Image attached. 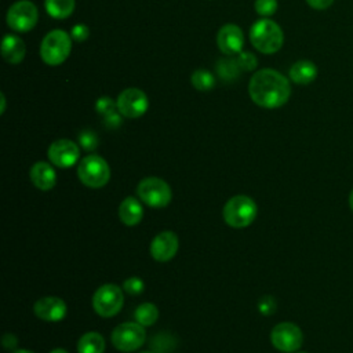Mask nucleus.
I'll return each instance as SVG.
<instances>
[{"instance_id":"nucleus-11","label":"nucleus","mask_w":353,"mask_h":353,"mask_svg":"<svg viewBox=\"0 0 353 353\" xmlns=\"http://www.w3.org/2000/svg\"><path fill=\"white\" fill-rule=\"evenodd\" d=\"M117 110L121 116L128 119H137L146 113L149 108V101L146 94L135 87L123 90L117 97Z\"/></svg>"},{"instance_id":"nucleus-32","label":"nucleus","mask_w":353,"mask_h":353,"mask_svg":"<svg viewBox=\"0 0 353 353\" xmlns=\"http://www.w3.org/2000/svg\"><path fill=\"white\" fill-rule=\"evenodd\" d=\"M103 123L108 128H117L121 124V113L119 110H114L103 116Z\"/></svg>"},{"instance_id":"nucleus-17","label":"nucleus","mask_w":353,"mask_h":353,"mask_svg":"<svg viewBox=\"0 0 353 353\" xmlns=\"http://www.w3.org/2000/svg\"><path fill=\"white\" fill-rule=\"evenodd\" d=\"M25 43L21 37L15 34H7L1 43V55L6 62L17 65L25 58Z\"/></svg>"},{"instance_id":"nucleus-15","label":"nucleus","mask_w":353,"mask_h":353,"mask_svg":"<svg viewBox=\"0 0 353 353\" xmlns=\"http://www.w3.org/2000/svg\"><path fill=\"white\" fill-rule=\"evenodd\" d=\"M34 314L46 321H59L66 316V303L58 296H44L33 305Z\"/></svg>"},{"instance_id":"nucleus-37","label":"nucleus","mask_w":353,"mask_h":353,"mask_svg":"<svg viewBox=\"0 0 353 353\" xmlns=\"http://www.w3.org/2000/svg\"><path fill=\"white\" fill-rule=\"evenodd\" d=\"M11 353H33V352L26 350V349H15V350H12Z\"/></svg>"},{"instance_id":"nucleus-26","label":"nucleus","mask_w":353,"mask_h":353,"mask_svg":"<svg viewBox=\"0 0 353 353\" xmlns=\"http://www.w3.org/2000/svg\"><path fill=\"white\" fill-rule=\"evenodd\" d=\"M79 143L84 150H94L98 146V137L92 130H83L79 134Z\"/></svg>"},{"instance_id":"nucleus-8","label":"nucleus","mask_w":353,"mask_h":353,"mask_svg":"<svg viewBox=\"0 0 353 353\" xmlns=\"http://www.w3.org/2000/svg\"><path fill=\"white\" fill-rule=\"evenodd\" d=\"M39 19L37 7L29 0L15 1L7 11V25L19 33L32 30Z\"/></svg>"},{"instance_id":"nucleus-1","label":"nucleus","mask_w":353,"mask_h":353,"mask_svg":"<svg viewBox=\"0 0 353 353\" xmlns=\"http://www.w3.org/2000/svg\"><path fill=\"white\" fill-rule=\"evenodd\" d=\"M248 94L254 103L266 109L283 106L291 95L290 81L274 69H261L248 83Z\"/></svg>"},{"instance_id":"nucleus-3","label":"nucleus","mask_w":353,"mask_h":353,"mask_svg":"<svg viewBox=\"0 0 353 353\" xmlns=\"http://www.w3.org/2000/svg\"><path fill=\"white\" fill-rule=\"evenodd\" d=\"M72 50V36L62 29L48 32L40 46V57L44 63L58 66L66 61Z\"/></svg>"},{"instance_id":"nucleus-6","label":"nucleus","mask_w":353,"mask_h":353,"mask_svg":"<svg viewBox=\"0 0 353 353\" xmlns=\"http://www.w3.org/2000/svg\"><path fill=\"white\" fill-rule=\"evenodd\" d=\"M138 197L146 205L153 208L167 207L171 201L172 193L168 183L160 178L149 176L142 179L137 188Z\"/></svg>"},{"instance_id":"nucleus-30","label":"nucleus","mask_w":353,"mask_h":353,"mask_svg":"<svg viewBox=\"0 0 353 353\" xmlns=\"http://www.w3.org/2000/svg\"><path fill=\"white\" fill-rule=\"evenodd\" d=\"M70 36L73 40L76 41H84L88 36H90V30L83 23H79V25H74L72 28V32H70Z\"/></svg>"},{"instance_id":"nucleus-20","label":"nucleus","mask_w":353,"mask_h":353,"mask_svg":"<svg viewBox=\"0 0 353 353\" xmlns=\"http://www.w3.org/2000/svg\"><path fill=\"white\" fill-rule=\"evenodd\" d=\"M103 350H105V339L98 332H94V331L85 332L77 341L79 353H103Z\"/></svg>"},{"instance_id":"nucleus-38","label":"nucleus","mask_w":353,"mask_h":353,"mask_svg":"<svg viewBox=\"0 0 353 353\" xmlns=\"http://www.w3.org/2000/svg\"><path fill=\"white\" fill-rule=\"evenodd\" d=\"M50 353H68L65 349H61V347H57V349H54V350H51Z\"/></svg>"},{"instance_id":"nucleus-40","label":"nucleus","mask_w":353,"mask_h":353,"mask_svg":"<svg viewBox=\"0 0 353 353\" xmlns=\"http://www.w3.org/2000/svg\"><path fill=\"white\" fill-rule=\"evenodd\" d=\"M298 353H305V352H298Z\"/></svg>"},{"instance_id":"nucleus-19","label":"nucleus","mask_w":353,"mask_h":353,"mask_svg":"<svg viewBox=\"0 0 353 353\" xmlns=\"http://www.w3.org/2000/svg\"><path fill=\"white\" fill-rule=\"evenodd\" d=\"M290 79L296 84H309L317 77V66L312 61H298L290 68Z\"/></svg>"},{"instance_id":"nucleus-34","label":"nucleus","mask_w":353,"mask_h":353,"mask_svg":"<svg viewBox=\"0 0 353 353\" xmlns=\"http://www.w3.org/2000/svg\"><path fill=\"white\" fill-rule=\"evenodd\" d=\"M17 343H18V341H17L15 335H12V334H6V335L3 336V346H4L6 349H14V347L17 346Z\"/></svg>"},{"instance_id":"nucleus-25","label":"nucleus","mask_w":353,"mask_h":353,"mask_svg":"<svg viewBox=\"0 0 353 353\" xmlns=\"http://www.w3.org/2000/svg\"><path fill=\"white\" fill-rule=\"evenodd\" d=\"M236 61H237L240 69L244 70V72L254 70V69L256 68V65H258L256 57H255L252 52H250V51H241V52H239L237 57H236Z\"/></svg>"},{"instance_id":"nucleus-23","label":"nucleus","mask_w":353,"mask_h":353,"mask_svg":"<svg viewBox=\"0 0 353 353\" xmlns=\"http://www.w3.org/2000/svg\"><path fill=\"white\" fill-rule=\"evenodd\" d=\"M134 317L137 320V323H139L143 327H148V325H152L157 317H159V309L150 303V302H145L142 305H139L137 309H135V313H134Z\"/></svg>"},{"instance_id":"nucleus-28","label":"nucleus","mask_w":353,"mask_h":353,"mask_svg":"<svg viewBox=\"0 0 353 353\" xmlns=\"http://www.w3.org/2000/svg\"><path fill=\"white\" fill-rule=\"evenodd\" d=\"M95 110L99 114L106 116V114L117 110V103L112 98H109V97H101L95 102Z\"/></svg>"},{"instance_id":"nucleus-9","label":"nucleus","mask_w":353,"mask_h":353,"mask_svg":"<svg viewBox=\"0 0 353 353\" xmlns=\"http://www.w3.org/2000/svg\"><path fill=\"white\" fill-rule=\"evenodd\" d=\"M270 341L277 350L284 353H292L302 346L303 334L296 324L284 321L273 327L270 332Z\"/></svg>"},{"instance_id":"nucleus-24","label":"nucleus","mask_w":353,"mask_h":353,"mask_svg":"<svg viewBox=\"0 0 353 353\" xmlns=\"http://www.w3.org/2000/svg\"><path fill=\"white\" fill-rule=\"evenodd\" d=\"M192 84L196 90L199 91H210L215 87V77L211 72L205 69H197L193 72L192 77Z\"/></svg>"},{"instance_id":"nucleus-4","label":"nucleus","mask_w":353,"mask_h":353,"mask_svg":"<svg viewBox=\"0 0 353 353\" xmlns=\"http://www.w3.org/2000/svg\"><path fill=\"white\" fill-rule=\"evenodd\" d=\"M256 211V204L251 197L237 194L226 201L223 207V219L229 226L241 229L254 222Z\"/></svg>"},{"instance_id":"nucleus-39","label":"nucleus","mask_w":353,"mask_h":353,"mask_svg":"<svg viewBox=\"0 0 353 353\" xmlns=\"http://www.w3.org/2000/svg\"><path fill=\"white\" fill-rule=\"evenodd\" d=\"M141 353H154V352H150V350H145V352H141Z\"/></svg>"},{"instance_id":"nucleus-31","label":"nucleus","mask_w":353,"mask_h":353,"mask_svg":"<svg viewBox=\"0 0 353 353\" xmlns=\"http://www.w3.org/2000/svg\"><path fill=\"white\" fill-rule=\"evenodd\" d=\"M258 307H259V312H261L262 314L269 316V314H272V313L274 312V309H276V302H274V299H273L272 296H263V298L259 301Z\"/></svg>"},{"instance_id":"nucleus-2","label":"nucleus","mask_w":353,"mask_h":353,"mask_svg":"<svg viewBox=\"0 0 353 353\" xmlns=\"http://www.w3.org/2000/svg\"><path fill=\"white\" fill-rule=\"evenodd\" d=\"M251 44L262 54L277 52L284 43L281 28L272 19H258L250 29Z\"/></svg>"},{"instance_id":"nucleus-33","label":"nucleus","mask_w":353,"mask_h":353,"mask_svg":"<svg viewBox=\"0 0 353 353\" xmlns=\"http://www.w3.org/2000/svg\"><path fill=\"white\" fill-rule=\"evenodd\" d=\"M306 3L314 10H325L334 3V0H306Z\"/></svg>"},{"instance_id":"nucleus-7","label":"nucleus","mask_w":353,"mask_h":353,"mask_svg":"<svg viewBox=\"0 0 353 353\" xmlns=\"http://www.w3.org/2000/svg\"><path fill=\"white\" fill-rule=\"evenodd\" d=\"M124 296L121 288L116 284H103L101 285L92 296L94 310L101 317H113L123 307Z\"/></svg>"},{"instance_id":"nucleus-5","label":"nucleus","mask_w":353,"mask_h":353,"mask_svg":"<svg viewBox=\"0 0 353 353\" xmlns=\"http://www.w3.org/2000/svg\"><path fill=\"white\" fill-rule=\"evenodd\" d=\"M77 176L83 185L97 189L109 182L110 168L106 160L98 154H88L80 160L77 167Z\"/></svg>"},{"instance_id":"nucleus-12","label":"nucleus","mask_w":353,"mask_h":353,"mask_svg":"<svg viewBox=\"0 0 353 353\" xmlns=\"http://www.w3.org/2000/svg\"><path fill=\"white\" fill-rule=\"evenodd\" d=\"M80 150L76 142L70 139H58L48 148L50 161L59 168H69L79 160Z\"/></svg>"},{"instance_id":"nucleus-29","label":"nucleus","mask_w":353,"mask_h":353,"mask_svg":"<svg viewBox=\"0 0 353 353\" xmlns=\"http://www.w3.org/2000/svg\"><path fill=\"white\" fill-rule=\"evenodd\" d=\"M143 288H145V284H143L142 279L135 277V276L128 277V279L124 280V283H123V290H124L127 294H130V295H139V294L143 291Z\"/></svg>"},{"instance_id":"nucleus-10","label":"nucleus","mask_w":353,"mask_h":353,"mask_svg":"<svg viewBox=\"0 0 353 353\" xmlns=\"http://www.w3.org/2000/svg\"><path fill=\"white\" fill-rule=\"evenodd\" d=\"M146 332L139 323H123L112 332V343L117 350L134 352L142 346Z\"/></svg>"},{"instance_id":"nucleus-21","label":"nucleus","mask_w":353,"mask_h":353,"mask_svg":"<svg viewBox=\"0 0 353 353\" xmlns=\"http://www.w3.org/2000/svg\"><path fill=\"white\" fill-rule=\"evenodd\" d=\"M74 0H44L46 11L55 19H65L74 11Z\"/></svg>"},{"instance_id":"nucleus-36","label":"nucleus","mask_w":353,"mask_h":353,"mask_svg":"<svg viewBox=\"0 0 353 353\" xmlns=\"http://www.w3.org/2000/svg\"><path fill=\"white\" fill-rule=\"evenodd\" d=\"M349 207H350L352 211H353V189H352V192H350V194H349Z\"/></svg>"},{"instance_id":"nucleus-27","label":"nucleus","mask_w":353,"mask_h":353,"mask_svg":"<svg viewBox=\"0 0 353 353\" xmlns=\"http://www.w3.org/2000/svg\"><path fill=\"white\" fill-rule=\"evenodd\" d=\"M255 11L262 17H270L277 10V0H255Z\"/></svg>"},{"instance_id":"nucleus-18","label":"nucleus","mask_w":353,"mask_h":353,"mask_svg":"<svg viewBox=\"0 0 353 353\" xmlns=\"http://www.w3.org/2000/svg\"><path fill=\"white\" fill-rule=\"evenodd\" d=\"M143 208L135 197H125L119 207V218L125 226H135L142 221Z\"/></svg>"},{"instance_id":"nucleus-13","label":"nucleus","mask_w":353,"mask_h":353,"mask_svg":"<svg viewBox=\"0 0 353 353\" xmlns=\"http://www.w3.org/2000/svg\"><path fill=\"white\" fill-rule=\"evenodd\" d=\"M216 44L225 55H237L243 50L244 34L237 25L226 23L218 32Z\"/></svg>"},{"instance_id":"nucleus-16","label":"nucleus","mask_w":353,"mask_h":353,"mask_svg":"<svg viewBox=\"0 0 353 353\" xmlns=\"http://www.w3.org/2000/svg\"><path fill=\"white\" fill-rule=\"evenodd\" d=\"M30 181L40 190H50L57 183L54 168L46 161H37L30 168Z\"/></svg>"},{"instance_id":"nucleus-35","label":"nucleus","mask_w":353,"mask_h":353,"mask_svg":"<svg viewBox=\"0 0 353 353\" xmlns=\"http://www.w3.org/2000/svg\"><path fill=\"white\" fill-rule=\"evenodd\" d=\"M0 98H1V113H4V110H6V98H4V94H1L0 95Z\"/></svg>"},{"instance_id":"nucleus-14","label":"nucleus","mask_w":353,"mask_h":353,"mask_svg":"<svg viewBox=\"0 0 353 353\" xmlns=\"http://www.w3.org/2000/svg\"><path fill=\"white\" fill-rule=\"evenodd\" d=\"M179 247L178 236L174 232L165 230L159 233L150 243V254L159 262H167L174 258Z\"/></svg>"},{"instance_id":"nucleus-22","label":"nucleus","mask_w":353,"mask_h":353,"mask_svg":"<svg viewBox=\"0 0 353 353\" xmlns=\"http://www.w3.org/2000/svg\"><path fill=\"white\" fill-rule=\"evenodd\" d=\"M240 66L236 58H223L216 62V73L225 81H233L240 74Z\"/></svg>"}]
</instances>
